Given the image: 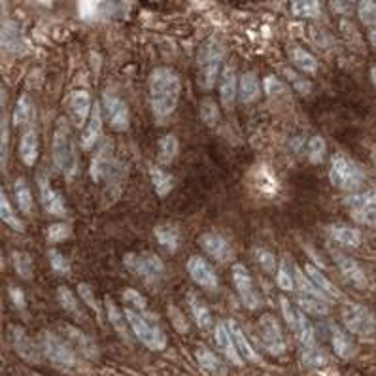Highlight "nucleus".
Instances as JSON below:
<instances>
[{
	"label": "nucleus",
	"instance_id": "f257e3e1",
	"mask_svg": "<svg viewBox=\"0 0 376 376\" xmlns=\"http://www.w3.org/2000/svg\"><path fill=\"white\" fill-rule=\"evenodd\" d=\"M182 81L170 69H155L150 76V102L157 116L167 117L178 108Z\"/></svg>",
	"mask_w": 376,
	"mask_h": 376
},
{
	"label": "nucleus",
	"instance_id": "f03ea898",
	"mask_svg": "<svg viewBox=\"0 0 376 376\" xmlns=\"http://www.w3.org/2000/svg\"><path fill=\"white\" fill-rule=\"evenodd\" d=\"M53 161L55 167L64 174V176H74L76 174V151L74 142H72V134H70L69 122L61 117L55 127V134H53Z\"/></svg>",
	"mask_w": 376,
	"mask_h": 376
},
{
	"label": "nucleus",
	"instance_id": "7ed1b4c3",
	"mask_svg": "<svg viewBox=\"0 0 376 376\" xmlns=\"http://www.w3.org/2000/svg\"><path fill=\"white\" fill-rule=\"evenodd\" d=\"M329 180L331 184L342 189V192H358L359 187L363 185L365 174L353 159H350L344 153H336L331 159Z\"/></svg>",
	"mask_w": 376,
	"mask_h": 376
},
{
	"label": "nucleus",
	"instance_id": "20e7f679",
	"mask_svg": "<svg viewBox=\"0 0 376 376\" xmlns=\"http://www.w3.org/2000/svg\"><path fill=\"white\" fill-rule=\"evenodd\" d=\"M225 47L218 38H212L204 44L199 53V83L203 89H212L220 76L221 63H223Z\"/></svg>",
	"mask_w": 376,
	"mask_h": 376
},
{
	"label": "nucleus",
	"instance_id": "39448f33",
	"mask_svg": "<svg viewBox=\"0 0 376 376\" xmlns=\"http://www.w3.org/2000/svg\"><path fill=\"white\" fill-rule=\"evenodd\" d=\"M40 348L44 356L52 361L55 367L63 370H76L80 367V361L76 358V350L70 346L69 342L64 341L63 336H57L44 331L40 335Z\"/></svg>",
	"mask_w": 376,
	"mask_h": 376
},
{
	"label": "nucleus",
	"instance_id": "423d86ee",
	"mask_svg": "<svg viewBox=\"0 0 376 376\" xmlns=\"http://www.w3.org/2000/svg\"><path fill=\"white\" fill-rule=\"evenodd\" d=\"M125 316L129 319V327L134 333V336L139 339L146 348H150L153 352H159V350H165L167 346V335L163 333L161 327L150 319L142 316L139 310L134 308H127L125 310Z\"/></svg>",
	"mask_w": 376,
	"mask_h": 376
},
{
	"label": "nucleus",
	"instance_id": "0eeeda50",
	"mask_svg": "<svg viewBox=\"0 0 376 376\" xmlns=\"http://www.w3.org/2000/svg\"><path fill=\"white\" fill-rule=\"evenodd\" d=\"M342 324L352 335L369 339L376 333V318L369 308L358 302H346L342 307Z\"/></svg>",
	"mask_w": 376,
	"mask_h": 376
},
{
	"label": "nucleus",
	"instance_id": "6e6552de",
	"mask_svg": "<svg viewBox=\"0 0 376 376\" xmlns=\"http://www.w3.org/2000/svg\"><path fill=\"white\" fill-rule=\"evenodd\" d=\"M123 261L129 271L136 276L144 278L146 282L161 280L163 272H165L163 261L155 254H127Z\"/></svg>",
	"mask_w": 376,
	"mask_h": 376
},
{
	"label": "nucleus",
	"instance_id": "1a4fd4ad",
	"mask_svg": "<svg viewBox=\"0 0 376 376\" xmlns=\"http://www.w3.org/2000/svg\"><path fill=\"white\" fill-rule=\"evenodd\" d=\"M257 331H259L261 342L266 348V352L272 356H282L286 352V339L282 333V327L278 319L272 314H263L257 322Z\"/></svg>",
	"mask_w": 376,
	"mask_h": 376
},
{
	"label": "nucleus",
	"instance_id": "9d476101",
	"mask_svg": "<svg viewBox=\"0 0 376 376\" xmlns=\"http://www.w3.org/2000/svg\"><path fill=\"white\" fill-rule=\"evenodd\" d=\"M350 214L363 225L376 227V192H365L346 199Z\"/></svg>",
	"mask_w": 376,
	"mask_h": 376
},
{
	"label": "nucleus",
	"instance_id": "9b49d317",
	"mask_svg": "<svg viewBox=\"0 0 376 376\" xmlns=\"http://www.w3.org/2000/svg\"><path fill=\"white\" fill-rule=\"evenodd\" d=\"M233 282H235V288L238 291V297L246 308L249 310H255V308L261 307V297L257 293V290L254 288V280H252V274L248 272V269L240 263L233 266Z\"/></svg>",
	"mask_w": 376,
	"mask_h": 376
},
{
	"label": "nucleus",
	"instance_id": "f8f14e48",
	"mask_svg": "<svg viewBox=\"0 0 376 376\" xmlns=\"http://www.w3.org/2000/svg\"><path fill=\"white\" fill-rule=\"evenodd\" d=\"M127 174H129L127 163L114 161L110 172L106 174V178H105V182H106L105 201H102V203L106 204L105 208H108L110 204H114L117 199L122 197L123 187H125V184H127Z\"/></svg>",
	"mask_w": 376,
	"mask_h": 376
},
{
	"label": "nucleus",
	"instance_id": "ddd939ff",
	"mask_svg": "<svg viewBox=\"0 0 376 376\" xmlns=\"http://www.w3.org/2000/svg\"><path fill=\"white\" fill-rule=\"evenodd\" d=\"M102 100H105L106 116H108V122H110L112 127L116 131H127L129 125H131V116H129V108L125 105V100L114 91H106L102 95Z\"/></svg>",
	"mask_w": 376,
	"mask_h": 376
},
{
	"label": "nucleus",
	"instance_id": "4468645a",
	"mask_svg": "<svg viewBox=\"0 0 376 376\" xmlns=\"http://www.w3.org/2000/svg\"><path fill=\"white\" fill-rule=\"evenodd\" d=\"M112 165H114V140H112L110 136H106V139L102 140V144L99 146L97 153L93 155L91 167H89L93 182L105 180L106 174L110 172Z\"/></svg>",
	"mask_w": 376,
	"mask_h": 376
},
{
	"label": "nucleus",
	"instance_id": "2eb2a0df",
	"mask_svg": "<svg viewBox=\"0 0 376 376\" xmlns=\"http://www.w3.org/2000/svg\"><path fill=\"white\" fill-rule=\"evenodd\" d=\"M10 339H12V346L13 350L25 359V361H29V363H40V350L33 342L27 333H25L23 327H19V325H12L10 327Z\"/></svg>",
	"mask_w": 376,
	"mask_h": 376
},
{
	"label": "nucleus",
	"instance_id": "dca6fc26",
	"mask_svg": "<svg viewBox=\"0 0 376 376\" xmlns=\"http://www.w3.org/2000/svg\"><path fill=\"white\" fill-rule=\"evenodd\" d=\"M187 272L193 278V282L201 286V288H206V290H216L218 288V276H216L214 269L203 257H199V255L189 257Z\"/></svg>",
	"mask_w": 376,
	"mask_h": 376
},
{
	"label": "nucleus",
	"instance_id": "f3484780",
	"mask_svg": "<svg viewBox=\"0 0 376 376\" xmlns=\"http://www.w3.org/2000/svg\"><path fill=\"white\" fill-rule=\"evenodd\" d=\"M59 336H63L64 341L69 342L70 346L74 348L76 352L83 353L86 358H97V346L93 344V341L86 333H81L80 329H76L72 325L61 324L59 325Z\"/></svg>",
	"mask_w": 376,
	"mask_h": 376
},
{
	"label": "nucleus",
	"instance_id": "a211bd4d",
	"mask_svg": "<svg viewBox=\"0 0 376 376\" xmlns=\"http://www.w3.org/2000/svg\"><path fill=\"white\" fill-rule=\"evenodd\" d=\"M335 261L336 266L341 269L342 276L346 278L348 284L356 286V288H367V276H365V271L358 261L344 254H335Z\"/></svg>",
	"mask_w": 376,
	"mask_h": 376
},
{
	"label": "nucleus",
	"instance_id": "6ab92c4d",
	"mask_svg": "<svg viewBox=\"0 0 376 376\" xmlns=\"http://www.w3.org/2000/svg\"><path fill=\"white\" fill-rule=\"evenodd\" d=\"M38 185H40V199L44 208L53 216H59V218H64L66 216V206H64L63 197L59 195L55 189L49 184V180L44 176V178L38 180Z\"/></svg>",
	"mask_w": 376,
	"mask_h": 376
},
{
	"label": "nucleus",
	"instance_id": "aec40b11",
	"mask_svg": "<svg viewBox=\"0 0 376 376\" xmlns=\"http://www.w3.org/2000/svg\"><path fill=\"white\" fill-rule=\"evenodd\" d=\"M69 108L74 119L76 127H83V123L89 119V108H91V95L83 89H78L70 95Z\"/></svg>",
	"mask_w": 376,
	"mask_h": 376
},
{
	"label": "nucleus",
	"instance_id": "412c9836",
	"mask_svg": "<svg viewBox=\"0 0 376 376\" xmlns=\"http://www.w3.org/2000/svg\"><path fill=\"white\" fill-rule=\"evenodd\" d=\"M201 246H203L206 252H208L216 261H220V263H227V261H231L233 257V249L229 246L225 238H221L220 235H214V233H206L201 237Z\"/></svg>",
	"mask_w": 376,
	"mask_h": 376
},
{
	"label": "nucleus",
	"instance_id": "4be33fe9",
	"mask_svg": "<svg viewBox=\"0 0 376 376\" xmlns=\"http://www.w3.org/2000/svg\"><path fill=\"white\" fill-rule=\"evenodd\" d=\"M216 342H218V348L221 352L225 353V358L235 365H242V356L238 353L237 344L233 341L231 331H229V325L227 324H218L216 327Z\"/></svg>",
	"mask_w": 376,
	"mask_h": 376
},
{
	"label": "nucleus",
	"instance_id": "5701e85b",
	"mask_svg": "<svg viewBox=\"0 0 376 376\" xmlns=\"http://www.w3.org/2000/svg\"><path fill=\"white\" fill-rule=\"evenodd\" d=\"M199 367L206 372L208 376H227V367L214 352H210L208 348L199 346L195 352Z\"/></svg>",
	"mask_w": 376,
	"mask_h": 376
},
{
	"label": "nucleus",
	"instance_id": "b1692460",
	"mask_svg": "<svg viewBox=\"0 0 376 376\" xmlns=\"http://www.w3.org/2000/svg\"><path fill=\"white\" fill-rule=\"evenodd\" d=\"M100 131H102V116H100V105L93 106L91 116H89V123L81 133V148L83 150H91L93 146L97 144V140L100 139Z\"/></svg>",
	"mask_w": 376,
	"mask_h": 376
},
{
	"label": "nucleus",
	"instance_id": "393cba45",
	"mask_svg": "<svg viewBox=\"0 0 376 376\" xmlns=\"http://www.w3.org/2000/svg\"><path fill=\"white\" fill-rule=\"evenodd\" d=\"M291 331L295 333V336L299 339L305 348L314 346V341H316V331H314L312 324H310V319L307 318V312H302V310H295V318L290 324Z\"/></svg>",
	"mask_w": 376,
	"mask_h": 376
},
{
	"label": "nucleus",
	"instance_id": "a878e982",
	"mask_svg": "<svg viewBox=\"0 0 376 376\" xmlns=\"http://www.w3.org/2000/svg\"><path fill=\"white\" fill-rule=\"evenodd\" d=\"M227 325H229L233 341H235V344H237V350H238V353L242 356V359L252 361V363H259V356H257V352H255V348L249 344L248 336L244 335V331L240 329V325H238L235 319H229Z\"/></svg>",
	"mask_w": 376,
	"mask_h": 376
},
{
	"label": "nucleus",
	"instance_id": "bb28decb",
	"mask_svg": "<svg viewBox=\"0 0 376 376\" xmlns=\"http://www.w3.org/2000/svg\"><path fill=\"white\" fill-rule=\"evenodd\" d=\"M187 302H189V308H192V316L193 319H195V324H197L201 329H210V327L214 325V318H212L206 302H204L197 293H193V291L187 293Z\"/></svg>",
	"mask_w": 376,
	"mask_h": 376
},
{
	"label": "nucleus",
	"instance_id": "cd10ccee",
	"mask_svg": "<svg viewBox=\"0 0 376 376\" xmlns=\"http://www.w3.org/2000/svg\"><path fill=\"white\" fill-rule=\"evenodd\" d=\"M19 155L27 167H33L38 159V134L35 129H27L19 142Z\"/></svg>",
	"mask_w": 376,
	"mask_h": 376
},
{
	"label": "nucleus",
	"instance_id": "c85d7f7f",
	"mask_svg": "<svg viewBox=\"0 0 376 376\" xmlns=\"http://www.w3.org/2000/svg\"><path fill=\"white\" fill-rule=\"evenodd\" d=\"M237 91H238L237 74H235V70H233L231 66H225L220 78V95L223 106L231 108L233 102H235V97H237Z\"/></svg>",
	"mask_w": 376,
	"mask_h": 376
},
{
	"label": "nucleus",
	"instance_id": "c756f323",
	"mask_svg": "<svg viewBox=\"0 0 376 376\" xmlns=\"http://www.w3.org/2000/svg\"><path fill=\"white\" fill-rule=\"evenodd\" d=\"M331 344H333L336 356L342 359H350L356 353V344L352 342V339L335 325H331Z\"/></svg>",
	"mask_w": 376,
	"mask_h": 376
},
{
	"label": "nucleus",
	"instance_id": "7c9ffc66",
	"mask_svg": "<svg viewBox=\"0 0 376 376\" xmlns=\"http://www.w3.org/2000/svg\"><path fill=\"white\" fill-rule=\"evenodd\" d=\"M327 233H329L333 240H336L342 246H346V248H358L359 244H361V233L358 229H353V227L331 225L327 229Z\"/></svg>",
	"mask_w": 376,
	"mask_h": 376
},
{
	"label": "nucleus",
	"instance_id": "2f4dec72",
	"mask_svg": "<svg viewBox=\"0 0 376 376\" xmlns=\"http://www.w3.org/2000/svg\"><path fill=\"white\" fill-rule=\"evenodd\" d=\"M238 91H240V100H242L244 105H249V102L259 99L261 86L259 80H257V74L255 72H244L242 78H240Z\"/></svg>",
	"mask_w": 376,
	"mask_h": 376
},
{
	"label": "nucleus",
	"instance_id": "473e14b6",
	"mask_svg": "<svg viewBox=\"0 0 376 376\" xmlns=\"http://www.w3.org/2000/svg\"><path fill=\"white\" fill-rule=\"evenodd\" d=\"M297 305H299L302 312L312 314V316H327V314H329V305H327L324 297L305 295V293H301L299 299H297Z\"/></svg>",
	"mask_w": 376,
	"mask_h": 376
},
{
	"label": "nucleus",
	"instance_id": "72a5a7b5",
	"mask_svg": "<svg viewBox=\"0 0 376 376\" xmlns=\"http://www.w3.org/2000/svg\"><path fill=\"white\" fill-rule=\"evenodd\" d=\"M305 272H307V276L312 280L314 284L318 286L319 290L324 291L325 295L333 297V299H339V297H341V291L336 290V286L333 284V282H329V278L325 276L324 272L319 271V269H316V266L308 263V265L305 266Z\"/></svg>",
	"mask_w": 376,
	"mask_h": 376
},
{
	"label": "nucleus",
	"instance_id": "f704fd0d",
	"mask_svg": "<svg viewBox=\"0 0 376 376\" xmlns=\"http://www.w3.org/2000/svg\"><path fill=\"white\" fill-rule=\"evenodd\" d=\"M291 61L301 72H307V74H316L318 72V61L302 47H293L291 49Z\"/></svg>",
	"mask_w": 376,
	"mask_h": 376
},
{
	"label": "nucleus",
	"instance_id": "c9c22d12",
	"mask_svg": "<svg viewBox=\"0 0 376 376\" xmlns=\"http://www.w3.org/2000/svg\"><path fill=\"white\" fill-rule=\"evenodd\" d=\"M150 178H151V184H153V187H155V192L159 197H167L168 193L172 192V176L170 174H167L163 168L159 167H151L150 168Z\"/></svg>",
	"mask_w": 376,
	"mask_h": 376
},
{
	"label": "nucleus",
	"instance_id": "e433bc0d",
	"mask_svg": "<svg viewBox=\"0 0 376 376\" xmlns=\"http://www.w3.org/2000/svg\"><path fill=\"white\" fill-rule=\"evenodd\" d=\"M178 155V139L174 134H165L159 140V163L161 165H170Z\"/></svg>",
	"mask_w": 376,
	"mask_h": 376
},
{
	"label": "nucleus",
	"instance_id": "4c0bfd02",
	"mask_svg": "<svg viewBox=\"0 0 376 376\" xmlns=\"http://www.w3.org/2000/svg\"><path fill=\"white\" fill-rule=\"evenodd\" d=\"M57 301L59 305H61V308L63 310H66L69 314H72V316H76L78 319L83 318V314H81V308H80V302H78V299L74 297V293L66 288V286H61L57 290Z\"/></svg>",
	"mask_w": 376,
	"mask_h": 376
},
{
	"label": "nucleus",
	"instance_id": "58836bf2",
	"mask_svg": "<svg viewBox=\"0 0 376 376\" xmlns=\"http://www.w3.org/2000/svg\"><path fill=\"white\" fill-rule=\"evenodd\" d=\"M106 307H108V319H110L112 325H114V329L122 335L123 341H127V342L131 341V336H129V329H131V327H127L129 325L127 316H122L119 308H117L112 301H106Z\"/></svg>",
	"mask_w": 376,
	"mask_h": 376
},
{
	"label": "nucleus",
	"instance_id": "ea45409f",
	"mask_svg": "<svg viewBox=\"0 0 376 376\" xmlns=\"http://www.w3.org/2000/svg\"><path fill=\"white\" fill-rule=\"evenodd\" d=\"M0 220L4 221L6 225L12 227V229H16V231H23L25 229L21 220L18 218V214L13 212L12 204H10V201H8L6 193L4 192L0 193Z\"/></svg>",
	"mask_w": 376,
	"mask_h": 376
},
{
	"label": "nucleus",
	"instance_id": "a19ab883",
	"mask_svg": "<svg viewBox=\"0 0 376 376\" xmlns=\"http://www.w3.org/2000/svg\"><path fill=\"white\" fill-rule=\"evenodd\" d=\"M291 10L297 18H318L322 12L319 0H291Z\"/></svg>",
	"mask_w": 376,
	"mask_h": 376
},
{
	"label": "nucleus",
	"instance_id": "79ce46f5",
	"mask_svg": "<svg viewBox=\"0 0 376 376\" xmlns=\"http://www.w3.org/2000/svg\"><path fill=\"white\" fill-rule=\"evenodd\" d=\"M13 192H16V201H18V206L23 210L25 214L33 212V195H30L29 184L25 182L23 178H19L13 185Z\"/></svg>",
	"mask_w": 376,
	"mask_h": 376
},
{
	"label": "nucleus",
	"instance_id": "37998d69",
	"mask_svg": "<svg viewBox=\"0 0 376 376\" xmlns=\"http://www.w3.org/2000/svg\"><path fill=\"white\" fill-rule=\"evenodd\" d=\"M12 263L16 272H18L23 280H30V278H33V271H35V269H33V259H30L29 254H25V252H13Z\"/></svg>",
	"mask_w": 376,
	"mask_h": 376
},
{
	"label": "nucleus",
	"instance_id": "c03bdc74",
	"mask_svg": "<svg viewBox=\"0 0 376 376\" xmlns=\"http://www.w3.org/2000/svg\"><path fill=\"white\" fill-rule=\"evenodd\" d=\"M276 282L284 291L295 290V274H293V269H291L290 263L286 259L280 261V265H278Z\"/></svg>",
	"mask_w": 376,
	"mask_h": 376
},
{
	"label": "nucleus",
	"instance_id": "a18cd8bd",
	"mask_svg": "<svg viewBox=\"0 0 376 376\" xmlns=\"http://www.w3.org/2000/svg\"><path fill=\"white\" fill-rule=\"evenodd\" d=\"M157 240L161 246H165L170 252H176L178 248V231H176V227L172 225H161L155 229Z\"/></svg>",
	"mask_w": 376,
	"mask_h": 376
},
{
	"label": "nucleus",
	"instance_id": "49530a36",
	"mask_svg": "<svg viewBox=\"0 0 376 376\" xmlns=\"http://www.w3.org/2000/svg\"><path fill=\"white\" fill-rule=\"evenodd\" d=\"M30 114H33V105H30V99L27 95H21L16 105V110H13V127H21L25 123L29 122Z\"/></svg>",
	"mask_w": 376,
	"mask_h": 376
},
{
	"label": "nucleus",
	"instance_id": "de8ad7c7",
	"mask_svg": "<svg viewBox=\"0 0 376 376\" xmlns=\"http://www.w3.org/2000/svg\"><path fill=\"white\" fill-rule=\"evenodd\" d=\"M358 16L361 23L367 27H375L376 25V0H359L358 4Z\"/></svg>",
	"mask_w": 376,
	"mask_h": 376
},
{
	"label": "nucleus",
	"instance_id": "09e8293b",
	"mask_svg": "<svg viewBox=\"0 0 376 376\" xmlns=\"http://www.w3.org/2000/svg\"><path fill=\"white\" fill-rule=\"evenodd\" d=\"M308 159L312 163H322L325 157V151H327V146H325V140L322 136H312L308 140L307 144Z\"/></svg>",
	"mask_w": 376,
	"mask_h": 376
},
{
	"label": "nucleus",
	"instance_id": "8fccbe9b",
	"mask_svg": "<svg viewBox=\"0 0 376 376\" xmlns=\"http://www.w3.org/2000/svg\"><path fill=\"white\" fill-rule=\"evenodd\" d=\"M201 119H203L208 127H216L220 122V110L216 106L214 100H204L201 105Z\"/></svg>",
	"mask_w": 376,
	"mask_h": 376
},
{
	"label": "nucleus",
	"instance_id": "3c124183",
	"mask_svg": "<svg viewBox=\"0 0 376 376\" xmlns=\"http://www.w3.org/2000/svg\"><path fill=\"white\" fill-rule=\"evenodd\" d=\"M70 233H72L70 225L59 221V223H53V225L47 227V240L49 242H63V240L70 237Z\"/></svg>",
	"mask_w": 376,
	"mask_h": 376
},
{
	"label": "nucleus",
	"instance_id": "603ef678",
	"mask_svg": "<svg viewBox=\"0 0 376 376\" xmlns=\"http://www.w3.org/2000/svg\"><path fill=\"white\" fill-rule=\"evenodd\" d=\"M78 295L83 299V302H86L87 307L91 308L93 312L99 314V305H97V299H95V293H93L91 286L86 284V282L78 284Z\"/></svg>",
	"mask_w": 376,
	"mask_h": 376
},
{
	"label": "nucleus",
	"instance_id": "864d4df0",
	"mask_svg": "<svg viewBox=\"0 0 376 376\" xmlns=\"http://www.w3.org/2000/svg\"><path fill=\"white\" fill-rule=\"evenodd\" d=\"M255 261H257L259 266H263L266 272H272L276 269V259H274V255H272L269 249L263 248L255 249Z\"/></svg>",
	"mask_w": 376,
	"mask_h": 376
},
{
	"label": "nucleus",
	"instance_id": "5fc2aeb1",
	"mask_svg": "<svg viewBox=\"0 0 376 376\" xmlns=\"http://www.w3.org/2000/svg\"><path fill=\"white\" fill-rule=\"evenodd\" d=\"M49 263H52L53 271L59 272V274H69L70 272V263L64 259V255H61L55 249L49 252Z\"/></svg>",
	"mask_w": 376,
	"mask_h": 376
},
{
	"label": "nucleus",
	"instance_id": "6e6d98bb",
	"mask_svg": "<svg viewBox=\"0 0 376 376\" xmlns=\"http://www.w3.org/2000/svg\"><path fill=\"white\" fill-rule=\"evenodd\" d=\"M168 316H170V322H172V325L176 327V331H180V333H187V331H189V325L185 322L184 314L180 312L174 305L168 307Z\"/></svg>",
	"mask_w": 376,
	"mask_h": 376
},
{
	"label": "nucleus",
	"instance_id": "4d7b16f0",
	"mask_svg": "<svg viewBox=\"0 0 376 376\" xmlns=\"http://www.w3.org/2000/svg\"><path fill=\"white\" fill-rule=\"evenodd\" d=\"M265 91L269 97H278V95H282V93H284V83L278 80L276 76H266Z\"/></svg>",
	"mask_w": 376,
	"mask_h": 376
},
{
	"label": "nucleus",
	"instance_id": "13d9d810",
	"mask_svg": "<svg viewBox=\"0 0 376 376\" xmlns=\"http://www.w3.org/2000/svg\"><path fill=\"white\" fill-rule=\"evenodd\" d=\"M305 361H307L308 365H312V367H319V365H324L327 359H325L324 352H319L318 348L316 346H310L307 348V352H305Z\"/></svg>",
	"mask_w": 376,
	"mask_h": 376
},
{
	"label": "nucleus",
	"instance_id": "bf43d9fd",
	"mask_svg": "<svg viewBox=\"0 0 376 376\" xmlns=\"http://www.w3.org/2000/svg\"><path fill=\"white\" fill-rule=\"evenodd\" d=\"M123 297H125V301L131 302V305H134V310H146V299L140 295L139 291L133 290V288L125 290Z\"/></svg>",
	"mask_w": 376,
	"mask_h": 376
},
{
	"label": "nucleus",
	"instance_id": "052dcab7",
	"mask_svg": "<svg viewBox=\"0 0 376 376\" xmlns=\"http://www.w3.org/2000/svg\"><path fill=\"white\" fill-rule=\"evenodd\" d=\"M329 2L333 12L336 13H350L352 12L353 4H356V0H329Z\"/></svg>",
	"mask_w": 376,
	"mask_h": 376
},
{
	"label": "nucleus",
	"instance_id": "680f3d73",
	"mask_svg": "<svg viewBox=\"0 0 376 376\" xmlns=\"http://www.w3.org/2000/svg\"><path fill=\"white\" fill-rule=\"evenodd\" d=\"M288 76L291 78V81L295 83V89L299 93H302V95H307V93H310V81L302 80V78H299V76H295L293 72H288Z\"/></svg>",
	"mask_w": 376,
	"mask_h": 376
},
{
	"label": "nucleus",
	"instance_id": "e2e57ef3",
	"mask_svg": "<svg viewBox=\"0 0 376 376\" xmlns=\"http://www.w3.org/2000/svg\"><path fill=\"white\" fill-rule=\"evenodd\" d=\"M2 165L6 163V151H8V119L2 117Z\"/></svg>",
	"mask_w": 376,
	"mask_h": 376
},
{
	"label": "nucleus",
	"instance_id": "0e129e2a",
	"mask_svg": "<svg viewBox=\"0 0 376 376\" xmlns=\"http://www.w3.org/2000/svg\"><path fill=\"white\" fill-rule=\"evenodd\" d=\"M10 295H12V301H13V305H16V307L25 308L23 291L19 290V288H10Z\"/></svg>",
	"mask_w": 376,
	"mask_h": 376
},
{
	"label": "nucleus",
	"instance_id": "69168bd1",
	"mask_svg": "<svg viewBox=\"0 0 376 376\" xmlns=\"http://www.w3.org/2000/svg\"><path fill=\"white\" fill-rule=\"evenodd\" d=\"M369 38H370V44H372V46H376V25L375 27H370Z\"/></svg>",
	"mask_w": 376,
	"mask_h": 376
},
{
	"label": "nucleus",
	"instance_id": "338daca9",
	"mask_svg": "<svg viewBox=\"0 0 376 376\" xmlns=\"http://www.w3.org/2000/svg\"><path fill=\"white\" fill-rule=\"evenodd\" d=\"M370 78H372V81H375L376 86V66H372V70H370Z\"/></svg>",
	"mask_w": 376,
	"mask_h": 376
},
{
	"label": "nucleus",
	"instance_id": "774afa93",
	"mask_svg": "<svg viewBox=\"0 0 376 376\" xmlns=\"http://www.w3.org/2000/svg\"><path fill=\"white\" fill-rule=\"evenodd\" d=\"M372 157H375V163H376V151H375V153H372Z\"/></svg>",
	"mask_w": 376,
	"mask_h": 376
}]
</instances>
